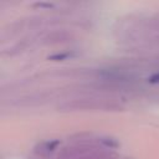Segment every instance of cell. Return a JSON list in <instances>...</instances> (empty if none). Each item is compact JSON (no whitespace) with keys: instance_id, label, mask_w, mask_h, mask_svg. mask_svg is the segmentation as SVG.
<instances>
[{"instance_id":"obj_1","label":"cell","mask_w":159,"mask_h":159,"mask_svg":"<svg viewBox=\"0 0 159 159\" xmlns=\"http://www.w3.org/2000/svg\"><path fill=\"white\" fill-rule=\"evenodd\" d=\"M70 56V53H61V55H53V56H51L50 57V60H63V58H66V57H68Z\"/></svg>"},{"instance_id":"obj_2","label":"cell","mask_w":159,"mask_h":159,"mask_svg":"<svg viewBox=\"0 0 159 159\" xmlns=\"http://www.w3.org/2000/svg\"><path fill=\"white\" fill-rule=\"evenodd\" d=\"M150 83H158L159 82V72H157V73H154L149 80H148Z\"/></svg>"}]
</instances>
